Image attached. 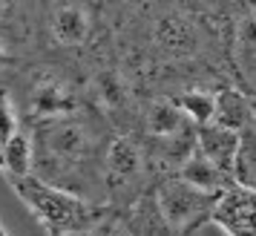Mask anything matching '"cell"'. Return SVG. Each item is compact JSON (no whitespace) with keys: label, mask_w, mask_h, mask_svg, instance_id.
<instances>
[{"label":"cell","mask_w":256,"mask_h":236,"mask_svg":"<svg viewBox=\"0 0 256 236\" xmlns=\"http://www.w3.org/2000/svg\"><path fill=\"white\" fill-rule=\"evenodd\" d=\"M92 20L81 3H60L52 14V38L60 46H81L90 38Z\"/></svg>","instance_id":"cell-10"},{"label":"cell","mask_w":256,"mask_h":236,"mask_svg":"<svg viewBox=\"0 0 256 236\" xmlns=\"http://www.w3.org/2000/svg\"><path fill=\"white\" fill-rule=\"evenodd\" d=\"M236 64L244 72V92L250 95L254 86V20L244 18L239 24V38H236Z\"/></svg>","instance_id":"cell-14"},{"label":"cell","mask_w":256,"mask_h":236,"mask_svg":"<svg viewBox=\"0 0 256 236\" xmlns=\"http://www.w3.org/2000/svg\"><path fill=\"white\" fill-rule=\"evenodd\" d=\"M9 60V52H6V46H3V40H0V64H6Z\"/></svg>","instance_id":"cell-18"},{"label":"cell","mask_w":256,"mask_h":236,"mask_svg":"<svg viewBox=\"0 0 256 236\" xmlns=\"http://www.w3.org/2000/svg\"><path fill=\"white\" fill-rule=\"evenodd\" d=\"M236 144H239V132L236 130H228V127L213 124V121L196 127V150L204 158H210L213 164H219L222 170H228V173H230Z\"/></svg>","instance_id":"cell-8"},{"label":"cell","mask_w":256,"mask_h":236,"mask_svg":"<svg viewBox=\"0 0 256 236\" xmlns=\"http://www.w3.org/2000/svg\"><path fill=\"white\" fill-rule=\"evenodd\" d=\"M0 236H9V234H6V230H3V224H0Z\"/></svg>","instance_id":"cell-19"},{"label":"cell","mask_w":256,"mask_h":236,"mask_svg":"<svg viewBox=\"0 0 256 236\" xmlns=\"http://www.w3.org/2000/svg\"><path fill=\"white\" fill-rule=\"evenodd\" d=\"M12 190L24 199V204L38 216V222L46 228L49 236H64L75 234V230H86L92 228L110 208L106 204H92V202L75 196L70 190L55 188L44 178L32 176H6Z\"/></svg>","instance_id":"cell-2"},{"label":"cell","mask_w":256,"mask_h":236,"mask_svg":"<svg viewBox=\"0 0 256 236\" xmlns=\"http://www.w3.org/2000/svg\"><path fill=\"white\" fill-rule=\"evenodd\" d=\"M9 14V0H0V20Z\"/></svg>","instance_id":"cell-17"},{"label":"cell","mask_w":256,"mask_h":236,"mask_svg":"<svg viewBox=\"0 0 256 236\" xmlns=\"http://www.w3.org/2000/svg\"><path fill=\"white\" fill-rule=\"evenodd\" d=\"M254 202V190L230 184L228 190L219 193V199L208 216V224H216L224 236H256Z\"/></svg>","instance_id":"cell-5"},{"label":"cell","mask_w":256,"mask_h":236,"mask_svg":"<svg viewBox=\"0 0 256 236\" xmlns=\"http://www.w3.org/2000/svg\"><path fill=\"white\" fill-rule=\"evenodd\" d=\"M173 173H178L187 184H193V188H198V190H208V193H222V190H228L233 184L230 173L222 170L219 164H213L210 158H204L198 150H193Z\"/></svg>","instance_id":"cell-9"},{"label":"cell","mask_w":256,"mask_h":236,"mask_svg":"<svg viewBox=\"0 0 256 236\" xmlns=\"http://www.w3.org/2000/svg\"><path fill=\"white\" fill-rule=\"evenodd\" d=\"M118 216H121V222H124L130 236H176L170 230V224L164 222L158 204H156L152 188L147 193H141L138 199L132 204H127L124 210H118Z\"/></svg>","instance_id":"cell-6"},{"label":"cell","mask_w":256,"mask_h":236,"mask_svg":"<svg viewBox=\"0 0 256 236\" xmlns=\"http://www.w3.org/2000/svg\"><path fill=\"white\" fill-rule=\"evenodd\" d=\"M152 196L164 222L170 224L176 236H193L202 224H208V216L219 199V193H208L187 184L178 173H167L162 182H156Z\"/></svg>","instance_id":"cell-4"},{"label":"cell","mask_w":256,"mask_h":236,"mask_svg":"<svg viewBox=\"0 0 256 236\" xmlns=\"http://www.w3.org/2000/svg\"><path fill=\"white\" fill-rule=\"evenodd\" d=\"M101 136L104 121L92 112L64 110L55 116L35 118V127L29 132L32 176L70 190L92 204H106L101 182L106 142Z\"/></svg>","instance_id":"cell-1"},{"label":"cell","mask_w":256,"mask_h":236,"mask_svg":"<svg viewBox=\"0 0 256 236\" xmlns=\"http://www.w3.org/2000/svg\"><path fill=\"white\" fill-rule=\"evenodd\" d=\"M230 178L239 188L254 190L256 188V138H254V124H248L239 130V144L230 162Z\"/></svg>","instance_id":"cell-12"},{"label":"cell","mask_w":256,"mask_h":236,"mask_svg":"<svg viewBox=\"0 0 256 236\" xmlns=\"http://www.w3.org/2000/svg\"><path fill=\"white\" fill-rule=\"evenodd\" d=\"M173 101L190 124L198 127V124L213 121V92H208V90H187V92H182Z\"/></svg>","instance_id":"cell-13"},{"label":"cell","mask_w":256,"mask_h":236,"mask_svg":"<svg viewBox=\"0 0 256 236\" xmlns=\"http://www.w3.org/2000/svg\"><path fill=\"white\" fill-rule=\"evenodd\" d=\"M213 124H222L228 130H244L248 124H254V101L244 90H216L213 92Z\"/></svg>","instance_id":"cell-7"},{"label":"cell","mask_w":256,"mask_h":236,"mask_svg":"<svg viewBox=\"0 0 256 236\" xmlns=\"http://www.w3.org/2000/svg\"><path fill=\"white\" fill-rule=\"evenodd\" d=\"M147 170H150V158H144V150L132 138H112L106 144L104 164H101L106 208L124 210L141 193H147L152 188L147 182Z\"/></svg>","instance_id":"cell-3"},{"label":"cell","mask_w":256,"mask_h":236,"mask_svg":"<svg viewBox=\"0 0 256 236\" xmlns=\"http://www.w3.org/2000/svg\"><path fill=\"white\" fill-rule=\"evenodd\" d=\"M0 173L3 176H26L32 173V138L26 130L12 132L0 144Z\"/></svg>","instance_id":"cell-11"},{"label":"cell","mask_w":256,"mask_h":236,"mask_svg":"<svg viewBox=\"0 0 256 236\" xmlns=\"http://www.w3.org/2000/svg\"><path fill=\"white\" fill-rule=\"evenodd\" d=\"M20 130V121H18V110H14L12 98L6 90H0V144L6 142L12 132Z\"/></svg>","instance_id":"cell-16"},{"label":"cell","mask_w":256,"mask_h":236,"mask_svg":"<svg viewBox=\"0 0 256 236\" xmlns=\"http://www.w3.org/2000/svg\"><path fill=\"white\" fill-rule=\"evenodd\" d=\"M64 236H130V234H127V228H124V222H121L118 210L110 208V210H106L92 228H86V230H75V234H64Z\"/></svg>","instance_id":"cell-15"}]
</instances>
